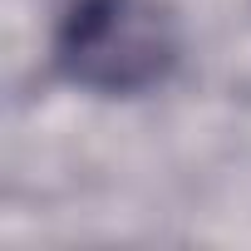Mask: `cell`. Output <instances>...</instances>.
Listing matches in <instances>:
<instances>
[{"instance_id": "cell-1", "label": "cell", "mask_w": 251, "mask_h": 251, "mask_svg": "<svg viewBox=\"0 0 251 251\" xmlns=\"http://www.w3.org/2000/svg\"><path fill=\"white\" fill-rule=\"evenodd\" d=\"M177 25L158 0H69L54 30V64L94 94H143L177 64Z\"/></svg>"}]
</instances>
